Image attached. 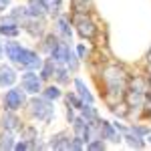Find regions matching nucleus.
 <instances>
[{
	"label": "nucleus",
	"mask_w": 151,
	"mask_h": 151,
	"mask_svg": "<svg viewBox=\"0 0 151 151\" xmlns=\"http://www.w3.org/2000/svg\"><path fill=\"white\" fill-rule=\"evenodd\" d=\"M103 79H105V85H107L109 93H123L125 87H127V73L121 67H117V65L105 69Z\"/></svg>",
	"instance_id": "nucleus-1"
},
{
	"label": "nucleus",
	"mask_w": 151,
	"mask_h": 151,
	"mask_svg": "<svg viewBox=\"0 0 151 151\" xmlns=\"http://www.w3.org/2000/svg\"><path fill=\"white\" fill-rule=\"evenodd\" d=\"M73 22H75V26H77V30H79V35H81L83 38H93L95 32H97L95 22L85 14V12H77V14L73 16Z\"/></svg>",
	"instance_id": "nucleus-2"
},
{
	"label": "nucleus",
	"mask_w": 151,
	"mask_h": 151,
	"mask_svg": "<svg viewBox=\"0 0 151 151\" xmlns=\"http://www.w3.org/2000/svg\"><path fill=\"white\" fill-rule=\"evenodd\" d=\"M30 113L35 117H38L40 121H50L52 117V105L47 97L45 99H32L30 101Z\"/></svg>",
	"instance_id": "nucleus-3"
},
{
	"label": "nucleus",
	"mask_w": 151,
	"mask_h": 151,
	"mask_svg": "<svg viewBox=\"0 0 151 151\" xmlns=\"http://www.w3.org/2000/svg\"><path fill=\"white\" fill-rule=\"evenodd\" d=\"M18 65L26 70H35L42 67V58L36 55L35 50H28V48H22L20 50V57H18Z\"/></svg>",
	"instance_id": "nucleus-4"
},
{
	"label": "nucleus",
	"mask_w": 151,
	"mask_h": 151,
	"mask_svg": "<svg viewBox=\"0 0 151 151\" xmlns=\"http://www.w3.org/2000/svg\"><path fill=\"white\" fill-rule=\"evenodd\" d=\"M22 89L30 95H36L38 91H42V85H40L38 75H35L32 70H26L22 75Z\"/></svg>",
	"instance_id": "nucleus-5"
},
{
	"label": "nucleus",
	"mask_w": 151,
	"mask_h": 151,
	"mask_svg": "<svg viewBox=\"0 0 151 151\" xmlns=\"http://www.w3.org/2000/svg\"><path fill=\"white\" fill-rule=\"evenodd\" d=\"M24 103V93L20 89H10L6 97H4V107L8 109V111H16V109H20Z\"/></svg>",
	"instance_id": "nucleus-6"
},
{
	"label": "nucleus",
	"mask_w": 151,
	"mask_h": 151,
	"mask_svg": "<svg viewBox=\"0 0 151 151\" xmlns=\"http://www.w3.org/2000/svg\"><path fill=\"white\" fill-rule=\"evenodd\" d=\"M20 28H18V22L14 16H8V18H0V35L4 36H18Z\"/></svg>",
	"instance_id": "nucleus-7"
},
{
	"label": "nucleus",
	"mask_w": 151,
	"mask_h": 151,
	"mask_svg": "<svg viewBox=\"0 0 151 151\" xmlns=\"http://www.w3.org/2000/svg\"><path fill=\"white\" fill-rule=\"evenodd\" d=\"M16 83V73L10 67H0V87H12Z\"/></svg>",
	"instance_id": "nucleus-8"
},
{
	"label": "nucleus",
	"mask_w": 151,
	"mask_h": 151,
	"mask_svg": "<svg viewBox=\"0 0 151 151\" xmlns=\"http://www.w3.org/2000/svg\"><path fill=\"white\" fill-rule=\"evenodd\" d=\"M69 52H70V48L67 47V42H58L57 48L50 52V57H52V60H55V63H67Z\"/></svg>",
	"instance_id": "nucleus-9"
},
{
	"label": "nucleus",
	"mask_w": 151,
	"mask_h": 151,
	"mask_svg": "<svg viewBox=\"0 0 151 151\" xmlns=\"http://www.w3.org/2000/svg\"><path fill=\"white\" fill-rule=\"evenodd\" d=\"M125 101H127V107H141L145 103V93H139V91H129L125 95Z\"/></svg>",
	"instance_id": "nucleus-10"
},
{
	"label": "nucleus",
	"mask_w": 151,
	"mask_h": 151,
	"mask_svg": "<svg viewBox=\"0 0 151 151\" xmlns=\"http://www.w3.org/2000/svg\"><path fill=\"white\" fill-rule=\"evenodd\" d=\"M75 89H77V93H79V97H81L83 101H87L89 105H93V95L89 93V89L85 87V83L81 81V79H75Z\"/></svg>",
	"instance_id": "nucleus-11"
},
{
	"label": "nucleus",
	"mask_w": 151,
	"mask_h": 151,
	"mask_svg": "<svg viewBox=\"0 0 151 151\" xmlns=\"http://www.w3.org/2000/svg\"><path fill=\"white\" fill-rule=\"evenodd\" d=\"M20 50H22V47L18 42H6V47H4V52H6V57L10 58L12 63H18Z\"/></svg>",
	"instance_id": "nucleus-12"
},
{
	"label": "nucleus",
	"mask_w": 151,
	"mask_h": 151,
	"mask_svg": "<svg viewBox=\"0 0 151 151\" xmlns=\"http://www.w3.org/2000/svg\"><path fill=\"white\" fill-rule=\"evenodd\" d=\"M57 26H58V32L63 35V38L65 40H70V26H69V18H65V16H60L57 20Z\"/></svg>",
	"instance_id": "nucleus-13"
},
{
	"label": "nucleus",
	"mask_w": 151,
	"mask_h": 151,
	"mask_svg": "<svg viewBox=\"0 0 151 151\" xmlns=\"http://www.w3.org/2000/svg\"><path fill=\"white\" fill-rule=\"evenodd\" d=\"M101 135H105L107 139H113V141H119L115 135V129L111 127V123L109 121H101Z\"/></svg>",
	"instance_id": "nucleus-14"
},
{
	"label": "nucleus",
	"mask_w": 151,
	"mask_h": 151,
	"mask_svg": "<svg viewBox=\"0 0 151 151\" xmlns=\"http://www.w3.org/2000/svg\"><path fill=\"white\" fill-rule=\"evenodd\" d=\"M2 125H4V129H8V131H14V129H18V119L12 115V111H10L8 115H4Z\"/></svg>",
	"instance_id": "nucleus-15"
},
{
	"label": "nucleus",
	"mask_w": 151,
	"mask_h": 151,
	"mask_svg": "<svg viewBox=\"0 0 151 151\" xmlns=\"http://www.w3.org/2000/svg\"><path fill=\"white\" fill-rule=\"evenodd\" d=\"M55 60H48L45 63V67H42V73H40V79H50L52 75H55Z\"/></svg>",
	"instance_id": "nucleus-16"
},
{
	"label": "nucleus",
	"mask_w": 151,
	"mask_h": 151,
	"mask_svg": "<svg viewBox=\"0 0 151 151\" xmlns=\"http://www.w3.org/2000/svg\"><path fill=\"white\" fill-rule=\"evenodd\" d=\"M125 139H127L129 147H135V149H143V141L139 139V135H133V133H127V135H125Z\"/></svg>",
	"instance_id": "nucleus-17"
},
{
	"label": "nucleus",
	"mask_w": 151,
	"mask_h": 151,
	"mask_svg": "<svg viewBox=\"0 0 151 151\" xmlns=\"http://www.w3.org/2000/svg\"><path fill=\"white\" fill-rule=\"evenodd\" d=\"M131 85H133V89H135V91H139V93H147V85H149V83H145L143 79L137 77V79H133V81H131Z\"/></svg>",
	"instance_id": "nucleus-18"
},
{
	"label": "nucleus",
	"mask_w": 151,
	"mask_h": 151,
	"mask_svg": "<svg viewBox=\"0 0 151 151\" xmlns=\"http://www.w3.org/2000/svg\"><path fill=\"white\" fill-rule=\"evenodd\" d=\"M45 97H47L48 101H52V99H58V97H60V89L52 85V87H48L47 91H45Z\"/></svg>",
	"instance_id": "nucleus-19"
},
{
	"label": "nucleus",
	"mask_w": 151,
	"mask_h": 151,
	"mask_svg": "<svg viewBox=\"0 0 151 151\" xmlns=\"http://www.w3.org/2000/svg\"><path fill=\"white\" fill-rule=\"evenodd\" d=\"M57 45H58V40H57L52 35L45 38V50H48V52H52V50L57 48Z\"/></svg>",
	"instance_id": "nucleus-20"
},
{
	"label": "nucleus",
	"mask_w": 151,
	"mask_h": 151,
	"mask_svg": "<svg viewBox=\"0 0 151 151\" xmlns=\"http://www.w3.org/2000/svg\"><path fill=\"white\" fill-rule=\"evenodd\" d=\"M89 4H91V0H73V6L77 12H85L89 8Z\"/></svg>",
	"instance_id": "nucleus-21"
},
{
	"label": "nucleus",
	"mask_w": 151,
	"mask_h": 151,
	"mask_svg": "<svg viewBox=\"0 0 151 151\" xmlns=\"http://www.w3.org/2000/svg\"><path fill=\"white\" fill-rule=\"evenodd\" d=\"M55 77H57V81H58V83H67V81H69V77H67V70L63 69V67H57V69H55Z\"/></svg>",
	"instance_id": "nucleus-22"
},
{
	"label": "nucleus",
	"mask_w": 151,
	"mask_h": 151,
	"mask_svg": "<svg viewBox=\"0 0 151 151\" xmlns=\"http://www.w3.org/2000/svg\"><path fill=\"white\" fill-rule=\"evenodd\" d=\"M22 139H26V141H30V143H32V141L36 139V131L32 127H28V129H24V133H22ZM32 145H35V143H32ZM36 147V145H35Z\"/></svg>",
	"instance_id": "nucleus-23"
},
{
	"label": "nucleus",
	"mask_w": 151,
	"mask_h": 151,
	"mask_svg": "<svg viewBox=\"0 0 151 151\" xmlns=\"http://www.w3.org/2000/svg\"><path fill=\"white\" fill-rule=\"evenodd\" d=\"M0 147H2V149H12V147H14V143H12V135H10V133L2 137V141H0Z\"/></svg>",
	"instance_id": "nucleus-24"
},
{
	"label": "nucleus",
	"mask_w": 151,
	"mask_h": 151,
	"mask_svg": "<svg viewBox=\"0 0 151 151\" xmlns=\"http://www.w3.org/2000/svg\"><path fill=\"white\" fill-rule=\"evenodd\" d=\"M89 149H93V151H97V149H105V143H103V139H93V141H89V145H87Z\"/></svg>",
	"instance_id": "nucleus-25"
},
{
	"label": "nucleus",
	"mask_w": 151,
	"mask_h": 151,
	"mask_svg": "<svg viewBox=\"0 0 151 151\" xmlns=\"http://www.w3.org/2000/svg\"><path fill=\"white\" fill-rule=\"evenodd\" d=\"M67 101H69V105H70V103L75 105V109H79V111L83 109V103L77 99V95H69V97H67Z\"/></svg>",
	"instance_id": "nucleus-26"
},
{
	"label": "nucleus",
	"mask_w": 151,
	"mask_h": 151,
	"mask_svg": "<svg viewBox=\"0 0 151 151\" xmlns=\"http://www.w3.org/2000/svg\"><path fill=\"white\" fill-rule=\"evenodd\" d=\"M67 65H69L73 70H77V57L73 55V52H69V58H67Z\"/></svg>",
	"instance_id": "nucleus-27"
},
{
	"label": "nucleus",
	"mask_w": 151,
	"mask_h": 151,
	"mask_svg": "<svg viewBox=\"0 0 151 151\" xmlns=\"http://www.w3.org/2000/svg\"><path fill=\"white\" fill-rule=\"evenodd\" d=\"M10 4V0H0V12L2 10H6V6Z\"/></svg>",
	"instance_id": "nucleus-28"
},
{
	"label": "nucleus",
	"mask_w": 151,
	"mask_h": 151,
	"mask_svg": "<svg viewBox=\"0 0 151 151\" xmlns=\"http://www.w3.org/2000/svg\"><path fill=\"white\" fill-rule=\"evenodd\" d=\"M133 131H135L137 135H143V133H147V129H145V127H135Z\"/></svg>",
	"instance_id": "nucleus-29"
},
{
	"label": "nucleus",
	"mask_w": 151,
	"mask_h": 151,
	"mask_svg": "<svg viewBox=\"0 0 151 151\" xmlns=\"http://www.w3.org/2000/svg\"><path fill=\"white\" fill-rule=\"evenodd\" d=\"M85 52H87V50H85V47L81 45V47H79V57H81V58H85Z\"/></svg>",
	"instance_id": "nucleus-30"
},
{
	"label": "nucleus",
	"mask_w": 151,
	"mask_h": 151,
	"mask_svg": "<svg viewBox=\"0 0 151 151\" xmlns=\"http://www.w3.org/2000/svg\"><path fill=\"white\" fill-rule=\"evenodd\" d=\"M147 60H149V63H151V48H149V50H147Z\"/></svg>",
	"instance_id": "nucleus-31"
},
{
	"label": "nucleus",
	"mask_w": 151,
	"mask_h": 151,
	"mask_svg": "<svg viewBox=\"0 0 151 151\" xmlns=\"http://www.w3.org/2000/svg\"><path fill=\"white\" fill-rule=\"evenodd\" d=\"M2 52H4V48H2V45H0V58H2Z\"/></svg>",
	"instance_id": "nucleus-32"
},
{
	"label": "nucleus",
	"mask_w": 151,
	"mask_h": 151,
	"mask_svg": "<svg viewBox=\"0 0 151 151\" xmlns=\"http://www.w3.org/2000/svg\"><path fill=\"white\" fill-rule=\"evenodd\" d=\"M147 70H149V75H151V63H149V67H147Z\"/></svg>",
	"instance_id": "nucleus-33"
},
{
	"label": "nucleus",
	"mask_w": 151,
	"mask_h": 151,
	"mask_svg": "<svg viewBox=\"0 0 151 151\" xmlns=\"http://www.w3.org/2000/svg\"><path fill=\"white\" fill-rule=\"evenodd\" d=\"M60 2H63V0H55V4H60Z\"/></svg>",
	"instance_id": "nucleus-34"
},
{
	"label": "nucleus",
	"mask_w": 151,
	"mask_h": 151,
	"mask_svg": "<svg viewBox=\"0 0 151 151\" xmlns=\"http://www.w3.org/2000/svg\"><path fill=\"white\" fill-rule=\"evenodd\" d=\"M149 85H151V77H149Z\"/></svg>",
	"instance_id": "nucleus-35"
},
{
	"label": "nucleus",
	"mask_w": 151,
	"mask_h": 151,
	"mask_svg": "<svg viewBox=\"0 0 151 151\" xmlns=\"http://www.w3.org/2000/svg\"><path fill=\"white\" fill-rule=\"evenodd\" d=\"M149 139H151V137H149Z\"/></svg>",
	"instance_id": "nucleus-36"
}]
</instances>
